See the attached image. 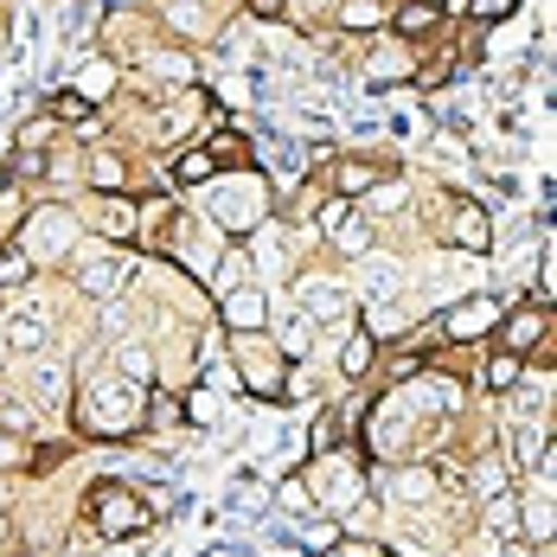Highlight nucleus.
I'll list each match as a JSON object with an SVG mask.
<instances>
[{
    "label": "nucleus",
    "instance_id": "cd10ccee",
    "mask_svg": "<svg viewBox=\"0 0 557 557\" xmlns=\"http://www.w3.org/2000/svg\"><path fill=\"white\" fill-rule=\"evenodd\" d=\"M417 404H430L436 417H448V410L461 404V391H455V379H443V372H423V379H417Z\"/></svg>",
    "mask_w": 557,
    "mask_h": 557
},
{
    "label": "nucleus",
    "instance_id": "5701e85b",
    "mask_svg": "<svg viewBox=\"0 0 557 557\" xmlns=\"http://www.w3.org/2000/svg\"><path fill=\"white\" fill-rule=\"evenodd\" d=\"M366 84L372 90H391V84H417V64L404 52H379V58H366Z\"/></svg>",
    "mask_w": 557,
    "mask_h": 557
},
{
    "label": "nucleus",
    "instance_id": "1a4fd4ad",
    "mask_svg": "<svg viewBox=\"0 0 557 557\" xmlns=\"http://www.w3.org/2000/svg\"><path fill=\"white\" fill-rule=\"evenodd\" d=\"M257 206H263V180L244 173V180H231V186L219 193L212 224H224V231H250V224H257Z\"/></svg>",
    "mask_w": 557,
    "mask_h": 557
},
{
    "label": "nucleus",
    "instance_id": "4468645a",
    "mask_svg": "<svg viewBox=\"0 0 557 557\" xmlns=\"http://www.w3.org/2000/svg\"><path fill=\"white\" fill-rule=\"evenodd\" d=\"M385 26H397L404 46H417V39H430V33L443 26V7H436V0H404V7H391Z\"/></svg>",
    "mask_w": 557,
    "mask_h": 557
},
{
    "label": "nucleus",
    "instance_id": "c85d7f7f",
    "mask_svg": "<svg viewBox=\"0 0 557 557\" xmlns=\"http://www.w3.org/2000/svg\"><path fill=\"white\" fill-rule=\"evenodd\" d=\"M327 237H334L346 257H366V250H372V224H366V212H346V219L327 231Z\"/></svg>",
    "mask_w": 557,
    "mask_h": 557
},
{
    "label": "nucleus",
    "instance_id": "bb28decb",
    "mask_svg": "<svg viewBox=\"0 0 557 557\" xmlns=\"http://www.w3.org/2000/svg\"><path fill=\"white\" fill-rule=\"evenodd\" d=\"M58 128H64V122H58L52 110H46V115H33V122H26V128L13 135V148H20V154H46V148L58 141Z\"/></svg>",
    "mask_w": 557,
    "mask_h": 557
},
{
    "label": "nucleus",
    "instance_id": "aec40b11",
    "mask_svg": "<svg viewBox=\"0 0 557 557\" xmlns=\"http://www.w3.org/2000/svg\"><path fill=\"white\" fill-rule=\"evenodd\" d=\"M379 366V339L366 334V327H346V346H339V372L346 379H366Z\"/></svg>",
    "mask_w": 557,
    "mask_h": 557
},
{
    "label": "nucleus",
    "instance_id": "de8ad7c7",
    "mask_svg": "<svg viewBox=\"0 0 557 557\" xmlns=\"http://www.w3.org/2000/svg\"><path fill=\"white\" fill-rule=\"evenodd\" d=\"M250 13H257V20H282V13H288V0H250Z\"/></svg>",
    "mask_w": 557,
    "mask_h": 557
},
{
    "label": "nucleus",
    "instance_id": "7c9ffc66",
    "mask_svg": "<svg viewBox=\"0 0 557 557\" xmlns=\"http://www.w3.org/2000/svg\"><path fill=\"white\" fill-rule=\"evenodd\" d=\"M52 115H58V122H77V128H97V103H90L84 90H58Z\"/></svg>",
    "mask_w": 557,
    "mask_h": 557
},
{
    "label": "nucleus",
    "instance_id": "39448f33",
    "mask_svg": "<svg viewBox=\"0 0 557 557\" xmlns=\"http://www.w3.org/2000/svg\"><path fill=\"white\" fill-rule=\"evenodd\" d=\"M128 276H135V250H128V244H103L97 257L77 263V288L97 295V301H115V288H122Z\"/></svg>",
    "mask_w": 557,
    "mask_h": 557
},
{
    "label": "nucleus",
    "instance_id": "c9c22d12",
    "mask_svg": "<svg viewBox=\"0 0 557 557\" xmlns=\"http://www.w3.org/2000/svg\"><path fill=\"white\" fill-rule=\"evenodd\" d=\"M20 282H33V257H26L20 244H7V250H0V295L20 288Z\"/></svg>",
    "mask_w": 557,
    "mask_h": 557
},
{
    "label": "nucleus",
    "instance_id": "a211bd4d",
    "mask_svg": "<svg viewBox=\"0 0 557 557\" xmlns=\"http://www.w3.org/2000/svg\"><path fill=\"white\" fill-rule=\"evenodd\" d=\"M33 397H39V404H52V410L71 397V372H64V359L33 352Z\"/></svg>",
    "mask_w": 557,
    "mask_h": 557
},
{
    "label": "nucleus",
    "instance_id": "4c0bfd02",
    "mask_svg": "<svg viewBox=\"0 0 557 557\" xmlns=\"http://www.w3.org/2000/svg\"><path fill=\"white\" fill-rule=\"evenodd\" d=\"M512 13H519V0H468V20H474V26H500Z\"/></svg>",
    "mask_w": 557,
    "mask_h": 557
},
{
    "label": "nucleus",
    "instance_id": "c756f323",
    "mask_svg": "<svg viewBox=\"0 0 557 557\" xmlns=\"http://www.w3.org/2000/svg\"><path fill=\"white\" fill-rule=\"evenodd\" d=\"M180 417H186V423H199V430H212V423H219V417H224L219 391H212V385H199V391H193V397H180Z\"/></svg>",
    "mask_w": 557,
    "mask_h": 557
},
{
    "label": "nucleus",
    "instance_id": "2eb2a0df",
    "mask_svg": "<svg viewBox=\"0 0 557 557\" xmlns=\"http://www.w3.org/2000/svg\"><path fill=\"white\" fill-rule=\"evenodd\" d=\"M545 327H552V314H545V308H519V314H500V327H494V334L506 339V352H532V346L545 339Z\"/></svg>",
    "mask_w": 557,
    "mask_h": 557
},
{
    "label": "nucleus",
    "instance_id": "6ab92c4d",
    "mask_svg": "<svg viewBox=\"0 0 557 557\" xmlns=\"http://www.w3.org/2000/svg\"><path fill=\"white\" fill-rule=\"evenodd\" d=\"M385 20H391L385 0H339V7H334V26H339V33H379Z\"/></svg>",
    "mask_w": 557,
    "mask_h": 557
},
{
    "label": "nucleus",
    "instance_id": "09e8293b",
    "mask_svg": "<svg viewBox=\"0 0 557 557\" xmlns=\"http://www.w3.org/2000/svg\"><path fill=\"white\" fill-rule=\"evenodd\" d=\"M7 539H13V525H7V512H0V545H7Z\"/></svg>",
    "mask_w": 557,
    "mask_h": 557
},
{
    "label": "nucleus",
    "instance_id": "9b49d317",
    "mask_svg": "<svg viewBox=\"0 0 557 557\" xmlns=\"http://www.w3.org/2000/svg\"><path fill=\"white\" fill-rule=\"evenodd\" d=\"M448 237H455L461 257H487V250H494V219H487V206H481V199L455 206V231H448Z\"/></svg>",
    "mask_w": 557,
    "mask_h": 557
},
{
    "label": "nucleus",
    "instance_id": "49530a36",
    "mask_svg": "<svg viewBox=\"0 0 557 557\" xmlns=\"http://www.w3.org/2000/svg\"><path fill=\"white\" fill-rule=\"evenodd\" d=\"M334 557H385L379 545H359V539H334Z\"/></svg>",
    "mask_w": 557,
    "mask_h": 557
},
{
    "label": "nucleus",
    "instance_id": "dca6fc26",
    "mask_svg": "<svg viewBox=\"0 0 557 557\" xmlns=\"http://www.w3.org/2000/svg\"><path fill=\"white\" fill-rule=\"evenodd\" d=\"M404 443H410V410L391 397V404L372 410V455H397Z\"/></svg>",
    "mask_w": 557,
    "mask_h": 557
},
{
    "label": "nucleus",
    "instance_id": "f257e3e1",
    "mask_svg": "<svg viewBox=\"0 0 557 557\" xmlns=\"http://www.w3.org/2000/svg\"><path fill=\"white\" fill-rule=\"evenodd\" d=\"M90 436H135L148 423V391L128 385V379H103L90 391V410H84Z\"/></svg>",
    "mask_w": 557,
    "mask_h": 557
},
{
    "label": "nucleus",
    "instance_id": "f3484780",
    "mask_svg": "<svg viewBox=\"0 0 557 557\" xmlns=\"http://www.w3.org/2000/svg\"><path fill=\"white\" fill-rule=\"evenodd\" d=\"M385 173H391L385 161H339V168H334V193H339V199H366Z\"/></svg>",
    "mask_w": 557,
    "mask_h": 557
},
{
    "label": "nucleus",
    "instance_id": "f704fd0d",
    "mask_svg": "<svg viewBox=\"0 0 557 557\" xmlns=\"http://www.w3.org/2000/svg\"><path fill=\"white\" fill-rule=\"evenodd\" d=\"M0 430H13V436H33V430H39V417H33V397H0Z\"/></svg>",
    "mask_w": 557,
    "mask_h": 557
},
{
    "label": "nucleus",
    "instance_id": "ea45409f",
    "mask_svg": "<svg viewBox=\"0 0 557 557\" xmlns=\"http://www.w3.org/2000/svg\"><path fill=\"white\" fill-rule=\"evenodd\" d=\"M430 474H436V487H448V494H468V468H461L455 455H443V461H436Z\"/></svg>",
    "mask_w": 557,
    "mask_h": 557
},
{
    "label": "nucleus",
    "instance_id": "9d476101",
    "mask_svg": "<svg viewBox=\"0 0 557 557\" xmlns=\"http://www.w3.org/2000/svg\"><path fill=\"white\" fill-rule=\"evenodd\" d=\"M135 224H141V206H135V199H122V193H97V206H90V231H97L103 244H135Z\"/></svg>",
    "mask_w": 557,
    "mask_h": 557
},
{
    "label": "nucleus",
    "instance_id": "2f4dec72",
    "mask_svg": "<svg viewBox=\"0 0 557 557\" xmlns=\"http://www.w3.org/2000/svg\"><path fill=\"white\" fill-rule=\"evenodd\" d=\"M366 270H359V288H366V301H391L397 295V270L391 263H372V257H359Z\"/></svg>",
    "mask_w": 557,
    "mask_h": 557
},
{
    "label": "nucleus",
    "instance_id": "c03bdc74",
    "mask_svg": "<svg viewBox=\"0 0 557 557\" xmlns=\"http://www.w3.org/2000/svg\"><path fill=\"white\" fill-rule=\"evenodd\" d=\"M257 263H263V270H282V244L276 237H257Z\"/></svg>",
    "mask_w": 557,
    "mask_h": 557
},
{
    "label": "nucleus",
    "instance_id": "b1692460",
    "mask_svg": "<svg viewBox=\"0 0 557 557\" xmlns=\"http://www.w3.org/2000/svg\"><path fill=\"white\" fill-rule=\"evenodd\" d=\"M391 500L430 506L436 500V474H430V468H397V474H391Z\"/></svg>",
    "mask_w": 557,
    "mask_h": 557
},
{
    "label": "nucleus",
    "instance_id": "3c124183",
    "mask_svg": "<svg viewBox=\"0 0 557 557\" xmlns=\"http://www.w3.org/2000/svg\"><path fill=\"white\" fill-rule=\"evenodd\" d=\"M539 557H545V552H539Z\"/></svg>",
    "mask_w": 557,
    "mask_h": 557
},
{
    "label": "nucleus",
    "instance_id": "473e14b6",
    "mask_svg": "<svg viewBox=\"0 0 557 557\" xmlns=\"http://www.w3.org/2000/svg\"><path fill=\"white\" fill-rule=\"evenodd\" d=\"M468 494H481V500H494V494H506V468L494 461V455L468 468Z\"/></svg>",
    "mask_w": 557,
    "mask_h": 557
},
{
    "label": "nucleus",
    "instance_id": "412c9836",
    "mask_svg": "<svg viewBox=\"0 0 557 557\" xmlns=\"http://www.w3.org/2000/svg\"><path fill=\"white\" fill-rule=\"evenodd\" d=\"M115 379L148 385V379H154V346H148V339H122V346H115Z\"/></svg>",
    "mask_w": 557,
    "mask_h": 557
},
{
    "label": "nucleus",
    "instance_id": "8fccbe9b",
    "mask_svg": "<svg viewBox=\"0 0 557 557\" xmlns=\"http://www.w3.org/2000/svg\"><path fill=\"white\" fill-rule=\"evenodd\" d=\"M436 7H443V13H448V0H436Z\"/></svg>",
    "mask_w": 557,
    "mask_h": 557
},
{
    "label": "nucleus",
    "instance_id": "6e6552de",
    "mask_svg": "<svg viewBox=\"0 0 557 557\" xmlns=\"http://www.w3.org/2000/svg\"><path fill=\"white\" fill-rule=\"evenodd\" d=\"M219 321L231 334H263V327H270V295L250 288V282H231L219 295Z\"/></svg>",
    "mask_w": 557,
    "mask_h": 557
},
{
    "label": "nucleus",
    "instance_id": "a18cd8bd",
    "mask_svg": "<svg viewBox=\"0 0 557 557\" xmlns=\"http://www.w3.org/2000/svg\"><path fill=\"white\" fill-rule=\"evenodd\" d=\"M26 461V443L20 436H0V468H20Z\"/></svg>",
    "mask_w": 557,
    "mask_h": 557
},
{
    "label": "nucleus",
    "instance_id": "393cba45",
    "mask_svg": "<svg viewBox=\"0 0 557 557\" xmlns=\"http://www.w3.org/2000/svg\"><path fill=\"white\" fill-rule=\"evenodd\" d=\"M481 385L487 391H519L525 385V359H519V352H494V359L481 366Z\"/></svg>",
    "mask_w": 557,
    "mask_h": 557
},
{
    "label": "nucleus",
    "instance_id": "72a5a7b5",
    "mask_svg": "<svg viewBox=\"0 0 557 557\" xmlns=\"http://www.w3.org/2000/svg\"><path fill=\"white\" fill-rule=\"evenodd\" d=\"M314 339H321V327H314V321H308L301 308H295V314L282 321V352H295V359H301V352H308Z\"/></svg>",
    "mask_w": 557,
    "mask_h": 557
},
{
    "label": "nucleus",
    "instance_id": "58836bf2",
    "mask_svg": "<svg viewBox=\"0 0 557 557\" xmlns=\"http://www.w3.org/2000/svg\"><path fill=\"white\" fill-rule=\"evenodd\" d=\"M148 423H154V430H173V423H186L173 391H154V397H148Z\"/></svg>",
    "mask_w": 557,
    "mask_h": 557
},
{
    "label": "nucleus",
    "instance_id": "f03ea898",
    "mask_svg": "<svg viewBox=\"0 0 557 557\" xmlns=\"http://www.w3.org/2000/svg\"><path fill=\"white\" fill-rule=\"evenodd\" d=\"M84 506H90V525H97L103 539H141V532L154 525L148 500H141L135 487H122V481H97Z\"/></svg>",
    "mask_w": 557,
    "mask_h": 557
},
{
    "label": "nucleus",
    "instance_id": "79ce46f5",
    "mask_svg": "<svg viewBox=\"0 0 557 557\" xmlns=\"http://www.w3.org/2000/svg\"><path fill=\"white\" fill-rule=\"evenodd\" d=\"M430 154H436V161H443V168H461V161H468V154H461V141H455V135H436V148H430Z\"/></svg>",
    "mask_w": 557,
    "mask_h": 557
},
{
    "label": "nucleus",
    "instance_id": "37998d69",
    "mask_svg": "<svg viewBox=\"0 0 557 557\" xmlns=\"http://www.w3.org/2000/svg\"><path fill=\"white\" fill-rule=\"evenodd\" d=\"M13 173H20V180H46V154H20V148H13Z\"/></svg>",
    "mask_w": 557,
    "mask_h": 557
},
{
    "label": "nucleus",
    "instance_id": "423d86ee",
    "mask_svg": "<svg viewBox=\"0 0 557 557\" xmlns=\"http://www.w3.org/2000/svg\"><path fill=\"white\" fill-rule=\"evenodd\" d=\"M244 339V379L237 385L244 391H257V397H282V346L276 339H257V334H237Z\"/></svg>",
    "mask_w": 557,
    "mask_h": 557
},
{
    "label": "nucleus",
    "instance_id": "4be33fe9",
    "mask_svg": "<svg viewBox=\"0 0 557 557\" xmlns=\"http://www.w3.org/2000/svg\"><path fill=\"white\" fill-rule=\"evenodd\" d=\"M173 180H180V186H212V180H219L212 148H206V141H199V148H180V154H173Z\"/></svg>",
    "mask_w": 557,
    "mask_h": 557
},
{
    "label": "nucleus",
    "instance_id": "e433bc0d",
    "mask_svg": "<svg viewBox=\"0 0 557 557\" xmlns=\"http://www.w3.org/2000/svg\"><path fill=\"white\" fill-rule=\"evenodd\" d=\"M154 77H168V84H199V64L186 52H154Z\"/></svg>",
    "mask_w": 557,
    "mask_h": 557
},
{
    "label": "nucleus",
    "instance_id": "ddd939ff",
    "mask_svg": "<svg viewBox=\"0 0 557 557\" xmlns=\"http://www.w3.org/2000/svg\"><path fill=\"white\" fill-rule=\"evenodd\" d=\"M359 327H366L372 339H397V334H410V327H417V308H410V301H397V295H391V301H366Z\"/></svg>",
    "mask_w": 557,
    "mask_h": 557
},
{
    "label": "nucleus",
    "instance_id": "a19ab883",
    "mask_svg": "<svg viewBox=\"0 0 557 557\" xmlns=\"http://www.w3.org/2000/svg\"><path fill=\"white\" fill-rule=\"evenodd\" d=\"M168 20L180 26V33H206V13H199V0H173Z\"/></svg>",
    "mask_w": 557,
    "mask_h": 557
},
{
    "label": "nucleus",
    "instance_id": "0eeeda50",
    "mask_svg": "<svg viewBox=\"0 0 557 557\" xmlns=\"http://www.w3.org/2000/svg\"><path fill=\"white\" fill-rule=\"evenodd\" d=\"M295 301H301V314H308L314 327H327V321H339V314L352 308V288L339 276H295Z\"/></svg>",
    "mask_w": 557,
    "mask_h": 557
},
{
    "label": "nucleus",
    "instance_id": "7ed1b4c3",
    "mask_svg": "<svg viewBox=\"0 0 557 557\" xmlns=\"http://www.w3.org/2000/svg\"><path fill=\"white\" fill-rule=\"evenodd\" d=\"M500 301L494 295H461V301H448L443 321H436V334L448 339V346H468V339H487L494 327H500Z\"/></svg>",
    "mask_w": 557,
    "mask_h": 557
},
{
    "label": "nucleus",
    "instance_id": "20e7f679",
    "mask_svg": "<svg viewBox=\"0 0 557 557\" xmlns=\"http://www.w3.org/2000/svg\"><path fill=\"white\" fill-rule=\"evenodd\" d=\"M77 244V219L64 212V206H46V212H33V219L20 224V250L39 263V257H64Z\"/></svg>",
    "mask_w": 557,
    "mask_h": 557
},
{
    "label": "nucleus",
    "instance_id": "a878e982",
    "mask_svg": "<svg viewBox=\"0 0 557 557\" xmlns=\"http://www.w3.org/2000/svg\"><path fill=\"white\" fill-rule=\"evenodd\" d=\"M90 186H97V193H122V186H128V161H122L115 148H97V154H90Z\"/></svg>",
    "mask_w": 557,
    "mask_h": 557
},
{
    "label": "nucleus",
    "instance_id": "f8f14e48",
    "mask_svg": "<svg viewBox=\"0 0 557 557\" xmlns=\"http://www.w3.org/2000/svg\"><path fill=\"white\" fill-rule=\"evenodd\" d=\"M46 346H52L46 314H13V321H0V352H20V359H33V352H46Z\"/></svg>",
    "mask_w": 557,
    "mask_h": 557
}]
</instances>
